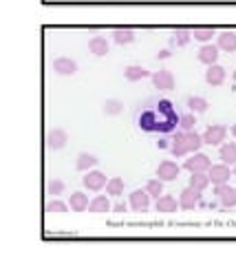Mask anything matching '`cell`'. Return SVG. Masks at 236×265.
<instances>
[{
	"label": "cell",
	"mask_w": 236,
	"mask_h": 265,
	"mask_svg": "<svg viewBox=\"0 0 236 265\" xmlns=\"http://www.w3.org/2000/svg\"><path fill=\"white\" fill-rule=\"evenodd\" d=\"M225 137H227V128L223 124H212V126H207V130L203 132V142L207 146H221L225 142Z\"/></svg>",
	"instance_id": "cell-7"
},
{
	"label": "cell",
	"mask_w": 236,
	"mask_h": 265,
	"mask_svg": "<svg viewBox=\"0 0 236 265\" xmlns=\"http://www.w3.org/2000/svg\"><path fill=\"white\" fill-rule=\"evenodd\" d=\"M102 109H104V115L115 117V115H119V113L124 111V102H121V99L111 97V99H106V102L102 104Z\"/></svg>",
	"instance_id": "cell-27"
},
{
	"label": "cell",
	"mask_w": 236,
	"mask_h": 265,
	"mask_svg": "<svg viewBox=\"0 0 236 265\" xmlns=\"http://www.w3.org/2000/svg\"><path fill=\"white\" fill-rule=\"evenodd\" d=\"M135 38H137V36H135L133 29H115V31H113V42L121 44V46H124V44H133Z\"/></svg>",
	"instance_id": "cell-26"
},
{
	"label": "cell",
	"mask_w": 236,
	"mask_h": 265,
	"mask_svg": "<svg viewBox=\"0 0 236 265\" xmlns=\"http://www.w3.org/2000/svg\"><path fill=\"white\" fill-rule=\"evenodd\" d=\"M150 195H148L146 188H137L130 192V197H128V203H130V208L135 212H148V208H150Z\"/></svg>",
	"instance_id": "cell-6"
},
{
	"label": "cell",
	"mask_w": 236,
	"mask_h": 265,
	"mask_svg": "<svg viewBox=\"0 0 236 265\" xmlns=\"http://www.w3.org/2000/svg\"><path fill=\"white\" fill-rule=\"evenodd\" d=\"M44 142H46V148L49 150H62L66 142H69V135H66V130H62V128H53L46 132Z\"/></svg>",
	"instance_id": "cell-12"
},
{
	"label": "cell",
	"mask_w": 236,
	"mask_h": 265,
	"mask_svg": "<svg viewBox=\"0 0 236 265\" xmlns=\"http://www.w3.org/2000/svg\"><path fill=\"white\" fill-rule=\"evenodd\" d=\"M53 71L58 75H75L77 73V62L71 58H56L53 60Z\"/></svg>",
	"instance_id": "cell-14"
},
{
	"label": "cell",
	"mask_w": 236,
	"mask_h": 265,
	"mask_svg": "<svg viewBox=\"0 0 236 265\" xmlns=\"http://www.w3.org/2000/svg\"><path fill=\"white\" fill-rule=\"evenodd\" d=\"M232 135H234V139H236V124L232 126Z\"/></svg>",
	"instance_id": "cell-38"
},
{
	"label": "cell",
	"mask_w": 236,
	"mask_h": 265,
	"mask_svg": "<svg viewBox=\"0 0 236 265\" xmlns=\"http://www.w3.org/2000/svg\"><path fill=\"white\" fill-rule=\"evenodd\" d=\"M152 73L146 69V66H139V64H130L124 69V77L128 80V82H139V80H146L150 77Z\"/></svg>",
	"instance_id": "cell-19"
},
{
	"label": "cell",
	"mask_w": 236,
	"mask_h": 265,
	"mask_svg": "<svg viewBox=\"0 0 236 265\" xmlns=\"http://www.w3.org/2000/svg\"><path fill=\"white\" fill-rule=\"evenodd\" d=\"M64 190H66V186H64V181H60V179H49V181H46V192H49L51 197L64 195Z\"/></svg>",
	"instance_id": "cell-33"
},
{
	"label": "cell",
	"mask_w": 236,
	"mask_h": 265,
	"mask_svg": "<svg viewBox=\"0 0 236 265\" xmlns=\"http://www.w3.org/2000/svg\"><path fill=\"white\" fill-rule=\"evenodd\" d=\"M210 183L212 181H210V177H207V172H192V177H190V186H192V188H197V190L203 192Z\"/></svg>",
	"instance_id": "cell-29"
},
{
	"label": "cell",
	"mask_w": 236,
	"mask_h": 265,
	"mask_svg": "<svg viewBox=\"0 0 236 265\" xmlns=\"http://www.w3.org/2000/svg\"><path fill=\"white\" fill-rule=\"evenodd\" d=\"M232 80H234V82H236V71H234V73H232Z\"/></svg>",
	"instance_id": "cell-39"
},
{
	"label": "cell",
	"mask_w": 236,
	"mask_h": 265,
	"mask_svg": "<svg viewBox=\"0 0 236 265\" xmlns=\"http://www.w3.org/2000/svg\"><path fill=\"white\" fill-rule=\"evenodd\" d=\"M113 212H117V215H121V212H126V203H124V201H117L115 205H113Z\"/></svg>",
	"instance_id": "cell-35"
},
{
	"label": "cell",
	"mask_w": 236,
	"mask_h": 265,
	"mask_svg": "<svg viewBox=\"0 0 236 265\" xmlns=\"http://www.w3.org/2000/svg\"><path fill=\"white\" fill-rule=\"evenodd\" d=\"M219 157H221V162H223V164H227V166H236V142L221 144Z\"/></svg>",
	"instance_id": "cell-23"
},
{
	"label": "cell",
	"mask_w": 236,
	"mask_h": 265,
	"mask_svg": "<svg viewBox=\"0 0 236 265\" xmlns=\"http://www.w3.org/2000/svg\"><path fill=\"white\" fill-rule=\"evenodd\" d=\"M152 86L154 89H159V91H172L174 89V75L168 69H159V71H154L152 75Z\"/></svg>",
	"instance_id": "cell-9"
},
{
	"label": "cell",
	"mask_w": 236,
	"mask_h": 265,
	"mask_svg": "<svg viewBox=\"0 0 236 265\" xmlns=\"http://www.w3.org/2000/svg\"><path fill=\"white\" fill-rule=\"evenodd\" d=\"M212 36H217L212 26H197V29L192 31V38H194V40H199V42H203V44L212 42Z\"/></svg>",
	"instance_id": "cell-30"
},
{
	"label": "cell",
	"mask_w": 236,
	"mask_h": 265,
	"mask_svg": "<svg viewBox=\"0 0 236 265\" xmlns=\"http://www.w3.org/2000/svg\"><path fill=\"white\" fill-rule=\"evenodd\" d=\"M111 195H95L91 199V205H89V212H93V215H106V212L113 210L111 205Z\"/></svg>",
	"instance_id": "cell-16"
},
{
	"label": "cell",
	"mask_w": 236,
	"mask_h": 265,
	"mask_svg": "<svg viewBox=\"0 0 236 265\" xmlns=\"http://www.w3.org/2000/svg\"><path fill=\"white\" fill-rule=\"evenodd\" d=\"M170 56H172V51H170V49H161V51L157 53V58H159V60H168Z\"/></svg>",
	"instance_id": "cell-36"
},
{
	"label": "cell",
	"mask_w": 236,
	"mask_h": 265,
	"mask_svg": "<svg viewBox=\"0 0 236 265\" xmlns=\"http://www.w3.org/2000/svg\"><path fill=\"white\" fill-rule=\"evenodd\" d=\"M69 205H71L73 212H86L89 210V205H91L89 195H84V192H80V190L71 192L69 195Z\"/></svg>",
	"instance_id": "cell-18"
},
{
	"label": "cell",
	"mask_w": 236,
	"mask_h": 265,
	"mask_svg": "<svg viewBox=\"0 0 236 265\" xmlns=\"http://www.w3.org/2000/svg\"><path fill=\"white\" fill-rule=\"evenodd\" d=\"M146 190H148V195L154 197V199H159L161 195H164V181L157 177V179H150V181L146 183Z\"/></svg>",
	"instance_id": "cell-32"
},
{
	"label": "cell",
	"mask_w": 236,
	"mask_h": 265,
	"mask_svg": "<svg viewBox=\"0 0 236 265\" xmlns=\"http://www.w3.org/2000/svg\"><path fill=\"white\" fill-rule=\"evenodd\" d=\"M214 195H217L219 203L225 205V208H234L236 205V188H232L230 183H221L214 188Z\"/></svg>",
	"instance_id": "cell-11"
},
{
	"label": "cell",
	"mask_w": 236,
	"mask_h": 265,
	"mask_svg": "<svg viewBox=\"0 0 236 265\" xmlns=\"http://www.w3.org/2000/svg\"><path fill=\"white\" fill-rule=\"evenodd\" d=\"M219 56H221V49L217 44H212V42H207V44H203L199 49V62H203V64H217V60H219Z\"/></svg>",
	"instance_id": "cell-15"
},
{
	"label": "cell",
	"mask_w": 236,
	"mask_h": 265,
	"mask_svg": "<svg viewBox=\"0 0 236 265\" xmlns=\"http://www.w3.org/2000/svg\"><path fill=\"white\" fill-rule=\"evenodd\" d=\"M82 183H84V188L91 192H102L106 188V183H109V179H106V175L99 170H89V172H84Z\"/></svg>",
	"instance_id": "cell-4"
},
{
	"label": "cell",
	"mask_w": 236,
	"mask_h": 265,
	"mask_svg": "<svg viewBox=\"0 0 236 265\" xmlns=\"http://www.w3.org/2000/svg\"><path fill=\"white\" fill-rule=\"evenodd\" d=\"M71 205L64 203V201H58V199H53V201L46 203V212H51V215H64V212H69Z\"/></svg>",
	"instance_id": "cell-34"
},
{
	"label": "cell",
	"mask_w": 236,
	"mask_h": 265,
	"mask_svg": "<svg viewBox=\"0 0 236 265\" xmlns=\"http://www.w3.org/2000/svg\"><path fill=\"white\" fill-rule=\"evenodd\" d=\"M157 146H159V148H168V142H166V139H159Z\"/></svg>",
	"instance_id": "cell-37"
},
{
	"label": "cell",
	"mask_w": 236,
	"mask_h": 265,
	"mask_svg": "<svg viewBox=\"0 0 236 265\" xmlns=\"http://www.w3.org/2000/svg\"><path fill=\"white\" fill-rule=\"evenodd\" d=\"M203 135H199L197 130H174V139L170 144V152L177 159L188 157L190 152H197L203 146Z\"/></svg>",
	"instance_id": "cell-2"
},
{
	"label": "cell",
	"mask_w": 236,
	"mask_h": 265,
	"mask_svg": "<svg viewBox=\"0 0 236 265\" xmlns=\"http://www.w3.org/2000/svg\"><path fill=\"white\" fill-rule=\"evenodd\" d=\"M217 46L221 51L236 53V33L234 31H223L217 36Z\"/></svg>",
	"instance_id": "cell-20"
},
{
	"label": "cell",
	"mask_w": 236,
	"mask_h": 265,
	"mask_svg": "<svg viewBox=\"0 0 236 265\" xmlns=\"http://www.w3.org/2000/svg\"><path fill=\"white\" fill-rule=\"evenodd\" d=\"M179 115L177 106L159 95L139 102L133 111L135 126L146 135H170L179 128Z\"/></svg>",
	"instance_id": "cell-1"
},
{
	"label": "cell",
	"mask_w": 236,
	"mask_h": 265,
	"mask_svg": "<svg viewBox=\"0 0 236 265\" xmlns=\"http://www.w3.org/2000/svg\"><path fill=\"white\" fill-rule=\"evenodd\" d=\"M199 201H201V190L192 188V186H188V188H183V190L179 192V205H181V210L197 208Z\"/></svg>",
	"instance_id": "cell-8"
},
{
	"label": "cell",
	"mask_w": 236,
	"mask_h": 265,
	"mask_svg": "<svg viewBox=\"0 0 236 265\" xmlns=\"http://www.w3.org/2000/svg\"><path fill=\"white\" fill-rule=\"evenodd\" d=\"M106 195L111 197H121L124 195V179L121 177H111L106 183Z\"/></svg>",
	"instance_id": "cell-28"
},
{
	"label": "cell",
	"mask_w": 236,
	"mask_h": 265,
	"mask_svg": "<svg viewBox=\"0 0 236 265\" xmlns=\"http://www.w3.org/2000/svg\"><path fill=\"white\" fill-rule=\"evenodd\" d=\"M89 51L93 53V56H97V58H102L109 53V40H106L104 36H93L89 40Z\"/></svg>",
	"instance_id": "cell-21"
},
{
	"label": "cell",
	"mask_w": 236,
	"mask_h": 265,
	"mask_svg": "<svg viewBox=\"0 0 236 265\" xmlns=\"http://www.w3.org/2000/svg\"><path fill=\"white\" fill-rule=\"evenodd\" d=\"M154 172H157V177L161 179V181H174V179L179 177L181 168L177 166V162H172V159H164Z\"/></svg>",
	"instance_id": "cell-10"
},
{
	"label": "cell",
	"mask_w": 236,
	"mask_h": 265,
	"mask_svg": "<svg viewBox=\"0 0 236 265\" xmlns=\"http://www.w3.org/2000/svg\"><path fill=\"white\" fill-rule=\"evenodd\" d=\"M197 126V113H181L179 115V130H194Z\"/></svg>",
	"instance_id": "cell-31"
},
{
	"label": "cell",
	"mask_w": 236,
	"mask_h": 265,
	"mask_svg": "<svg viewBox=\"0 0 236 265\" xmlns=\"http://www.w3.org/2000/svg\"><path fill=\"white\" fill-rule=\"evenodd\" d=\"M97 162H99V159L93 155V152H80V155H77V162H75V168H77L80 172H89V170L95 168Z\"/></svg>",
	"instance_id": "cell-22"
},
{
	"label": "cell",
	"mask_w": 236,
	"mask_h": 265,
	"mask_svg": "<svg viewBox=\"0 0 236 265\" xmlns=\"http://www.w3.org/2000/svg\"><path fill=\"white\" fill-rule=\"evenodd\" d=\"M192 40V31H188V29H177V31H172L170 33V46L174 49V46H186L188 42Z\"/></svg>",
	"instance_id": "cell-25"
},
{
	"label": "cell",
	"mask_w": 236,
	"mask_h": 265,
	"mask_svg": "<svg viewBox=\"0 0 236 265\" xmlns=\"http://www.w3.org/2000/svg\"><path fill=\"white\" fill-rule=\"evenodd\" d=\"M188 111H192V113H197V115H201V113H205L207 111V106H210V102H207L205 97H201V95H190L188 97Z\"/></svg>",
	"instance_id": "cell-24"
},
{
	"label": "cell",
	"mask_w": 236,
	"mask_h": 265,
	"mask_svg": "<svg viewBox=\"0 0 236 265\" xmlns=\"http://www.w3.org/2000/svg\"><path fill=\"white\" fill-rule=\"evenodd\" d=\"M225 77H227L225 66H221V64H210V66H207V71H205V82L210 84V86H221V84L225 82Z\"/></svg>",
	"instance_id": "cell-13"
},
{
	"label": "cell",
	"mask_w": 236,
	"mask_h": 265,
	"mask_svg": "<svg viewBox=\"0 0 236 265\" xmlns=\"http://www.w3.org/2000/svg\"><path fill=\"white\" fill-rule=\"evenodd\" d=\"M154 208H157V212H164V215H172V212H177L181 205L172 195H161L157 199V203H154Z\"/></svg>",
	"instance_id": "cell-17"
},
{
	"label": "cell",
	"mask_w": 236,
	"mask_h": 265,
	"mask_svg": "<svg viewBox=\"0 0 236 265\" xmlns=\"http://www.w3.org/2000/svg\"><path fill=\"white\" fill-rule=\"evenodd\" d=\"M232 172H234V177H236V166H234V170H232Z\"/></svg>",
	"instance_id": "cell-40"
},
{
	"label": "cell",
	"mask_w": 236,
	"mask_h": 265,
	"mask_svg": "<svg viewBox=\"0 0 236 265\" xmlns=\"http://www.w3.org/2000/svg\"><path fill=\"white\" fill-rule=\"evenodd\" d=\"M210 166H212L210 157L203 155V152H199V150L197 152H190L188 159L183 162V168L190 170V172H207V170H210Z\"/></svg>",
	"instance_id": "cell-3"
},
{
	"label": "cell",
	"mask_w": 236,
	"mask_h": 265,
	"mask_svg": "<svg viewBox=\"0 0 236 265\" xmlns=\"http://www.w3.org/2000/svg\"><path fill=\"white\" fill-rule=\"evenodd\" d=\"M207 177H210V181L214 183V186H221V183H227L230 181V177H234V172H232V168L227 164H212L210 166V170H207Z\"/></svg>",
	"instance_id": "cell-5"
}]
</instances>
